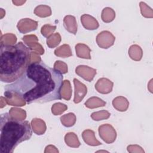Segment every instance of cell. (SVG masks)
<instances>
[{"label": "cell", "instance_id": "6da1fadb", "mask_svg": "<svg viewBox=\"0 0 153 153\" xmlns=\"http://www.w3.org/2000/svg\"><path fill=\"white\" fill-rule=\"evenodd\" d=\"M63 79L61 72L41 60L30 63L24 74L4 90L16 94L27 104L44 103L62 99Z\"/></svg>", "mask_w": 153, "mask_h": 153}, {"label": "cell", "instance_id": "7a4b0ae2", "mask_svg": "<svg viewBox=\"0 0 153 153\" xmlns=\"http://www.w3.org/2000/svg\"><path fill=\"white\" fill-rule=\"evenodd\" d=\"M31 56V49L22 42L13 45H1V81L6 83L16 81L30 64Z\"/></svg>", "mask_w": 153, "mask_h": 153}, {"label": "cell", "instance_id": "3957f363", "mask_svg": "<svg viewBox=\"0 0 153 153\" xmlns=\"http://www.w3.org/2000/svg\"><path fill=\"white\" fill-rule=\"evenodd\" d=\"M0 151L13 153L21 142L30 139L32 134L31 126L28 121L13 118L9 113L1 115Z\"/></svg>", "mask_w": 153, "mask_h": 153}, {"label": "cell", "instance_id": "277c9868", "mask_svg": "<svg viewBox=\"0 0 153 153\" xmlns=\"http://www.w3.org/2000/svg\"><path fill=\"white\" fill-rule=\"evenodd\" d=\"M98 130L99 136L106 143H112L115 140L117 132L111 125L109 124H102L99 126Z\"/></svg>", "mask_w": 153, "mask_h": 153}, {"label": "cell", "instance_id": "5b68a950", "mask_svg": "<svg viewBox=\"0 0 153 153\" xmlns=\"http://www.w3.org/2000/svg\"><path fill=\"white\" fill-rule=\"evenodd\" d=\"M96 39L99 47L107 49L114 45L115 37L109 31L103 30L97 35Z\"/></svg>", "mask_w": 153, "mask_h": 153}, {"label": "cell", "instance_id": "8992f818", "mask_svg": "<svg viewBox=\"0 0 153 153\" xmlns=\"http://www.w3.org/2000/svg\"><path fill=\"white\" fill-rule=\"evenodd\" d=\"M23 41L25 44L28 46L31 50L38 53L39 55H42L44 53V50L41 44L38 43V38L35 35H25L22 38Z\"/></svg>", "mask_w": 153, "mask_h": 153}, {"label": "cell", "instance_id": "52a82bcc", "mask_svg": "<svg viewBox=\"0 0 153 153\" xmlns=\"http://www.w3.org/2000/svg\"><path fill=\"white\" fill-rule=\"evenodd\" d=\"M17 27L22 33H26L35 30L38 27V22L30 19L25 18L19 21Z\"/></svg>", "mask_w": 153, "mask_h": 153}, {"label": "cell", "instance_id": "ba28073f", "mask_svg": "<svg viewBox=\"0 0 153 153\" xmlns=\"http://www.w3.org/2000/svg\"><path fill=\"white\" fill-rule=\"evenodd\" d=\"M75 72L85 80L90 82L96 74V70L86 65H79L76 68Z\"/></svg>", "mask_w": 153, "mask_h": 153}, {"label": "cell", "instance_id": "9c48e42d", "mask_svg": "<svg viewBox=\"0 0 153 153\" xmlns=\"http://www.w3.org/2000/svg\"><path fill=\"white\" fill-rule=\"evenodd\" d=\"M74 84L75 87V94L74 102L75 103H79L85 97L87 93V88L85 85L81 82L76 78L74 79Z\"/></svg>", "mask_w": 153, "mask_h": 153}, {"label": "cell", "instance_id": "30bf717a", "mask_svg": "<svg viewBox=\"0 0 153 153\" xmlns=\"http://www.w3.org/2000/svg\"><path fill=\"white\" fill-rule=\"evenodd\" d=\"M114 83L106 78H102L97 80L95 84L96 90L101 94H108L112 90Z\"/></svg>", "mask_w": 153, "mask_h": 153}, {"label": "cell", "instance_id": "8fae6325", "mask_svg": "<svg viewBox=\"0 0 153 153\" xmlns=\"http://www.w3.org/2000/svg\"><path fill=\"white\" fill-rule=\"evenodd\" d=\"M81 22L84 27L87 30H95L99 26L97 20L93 16L87 14H84L81 16Z\"/></svg>", "mask_w": 153, "mask_h": 153}, {"label": "cell", "instance_id": "7c38bea8", "mask_svg": "<svg viewBox=\"0 0 153 153\" xmlns=\"http://www.w3.org/2000/svg\"><path fill=\"white\" fill-rule=\"evenodd\" d=\"M4 97L6 99L7 104L11 106H25L26 102L17 95L15 93L4 91Z\"/></svg>", "mask_w": 153, "mask_h": 153}, {"label": "cell", "instance_id": "4fadbf2b", "mask_svg": "<svg viewBox=\"0 0 153 153\" xmlns=\"http://www.w3.org/2000/svg\"><path fill=\"white\" fill-rule=\"evenodd\" d=\"M63 26L69 32L75 35L77 32V23L74 16L71 15L66 16L63 19Z\"/></svg>", "mask_w": 153, "mask_h": 153}, {"label": "cell", "instance_id": "5bb4252c", "mask_svg": "<svg viewBox=\"0 0 153 153\" xmlns=\"http://www.w3.org/2000/svg\"><path fill=\"white\" fill-rule=\"evenodd\" d=\"M82 137L84 141L90 146H99L102 145V143L97 140L95 137L94 132L90 129H87L83 131Z\"/></svg>", "mask_w": 153, "mask_h": 153}, {"label": "cell", "instance_id": "9a60e30c", "mask_svg": "<svg viewBox=\"0 0 153 153\" xmlns=\"http://www.w3.org/2000/svg\"><path fill=\"white\" fill-rule=\"evenodd\" d=\"M112 105L117 111L124 112L128 109L129 102L126 97L123 96H118L112 100Z\"/></svg>", "mask_w": 153, "mask_h": 153}, {"label": "cell", "instance_id": "2e32d148", "mask_svg": "<svg viewBox=\"0 0 153 153\" xmlns=\"http://www.w3.org/2000/svg\"><path fill=\"white\" fill-rule=\"evenodd\" d=\"M75 51L76 56L82 59H91L90 48L85 44L78 43L75 45Z\"/></svg>", "mask_w": 153, "mask_h": 153}, {"label": "cell", "instance_id": "e0dca14e", "mask_svg": "<svg viewBox=\"0 0 153 153\" xmlns=\"http://www.w3.org/2000/svg\"><path fill=\"white\" fill-rule=\"evenodd\" d=\"M31 125L33 132L38 134H43L46 130V124L45 122L40 118H33L32 120Z\"/></svg>", "mask_w": 153, "mask_h": 153}, {"label": "cell", "instance_id": "ac0fdd59", "mask_svg": "<svg viewBox=\"0 0 153 153\" xmlns=\"http://www.w3.org/2000/svg\"><path fill=\"white\" fill-rule=\"evenodd\" d=\"M128 55L132 60L139 61L142 57L143 51L140 46L134 44L130 47L128 49Z\"/></svg>", "mask_w": 153, "mask_h": 153}, {"label": "cell", "instance_id": "d6986e66", "mask_svg": "<svg viewBox=\"0 0 153 153\" xmlns=\"http://www.w3.org/2000/svg\"><path fill=\"white\" fill-rule=\"evenodd\" d=\"M106 105V102L103 100L99 97H91L89 98L85 102V106L90 109H93L99 107L105 106Z\"/></svg>", "mask_w": 153, "mask_h": 153}, {"label": "cell", "instance_id": "ffe728a7", "mask_svg": "<svg viewBox=\"0 0 153 153\" xmlns=\"http://www.w3.org/2000/svg\"><path fill=\"white\" fill-rule=\"evenodd\" d=\"M65 141L68 146L72 148H78L81 145L77 136L73 132H69L66 134Z\"/></svg>", "mask_w": 153, "mask_h": 153}, {"label": "cell", "instance_id": "44dd1931", "mask_svg": "<svg viewBox=\"0 0 153 153\" xmlns=\"http://www.w3.org/2000/svg\"><path fill=\"white\" fill-rule=\"evenodd\" d=\"M54 54L58 57L66 58L71 56L72 53L70 46L68 44H63L54 50Z\"/></svg>", "mask_w": 153, "mask_h": 153}, {"label": "cell", "instance_id": "7402d4cb", "mask_svg": "<svg viewBox=\"0 0 153 153\" xmlns=\"http://www.w3.org/2000/svg\"><path fill=\"white\" fill-rule=\"evenodd\" d=\"M34 13L40 17H47L51 15V10L48 5H39L35 8Z\"/></svg>", "mask_w": 153, "mask_h": 153}, {"label": "cell", "instance_id": "603a6c76", "mask_svg": "<svg viewBox=\"0 0 153 153\" xmlns=\"http://www.w3.org/2000/svg\"><path fill=\"white\" fill-rule=\"evenodd\" d=\"M115 17L114 10L110 7H106L102 10L101 18L105 23H110L114 20Z\"/></svg>", "mask_w": 153, "mask_h": 153}, {"label": "cell", "instance_id": "cb8c5ba5", "mask_svg": "<svg viewBox=\"0 0 153 153\" xmlns=\"http://www.w3.org/2000/svg\"><path fill=\"white\" fill-rule=\"evenodd\" d=\"M60 121L62 124L67 127L73 126L76 122V116L74 113L70 112L62 115L60 117Z\"/></svg>", "mask_w": 153, "mask_h": 153}, {"label": "cell", "instance_id": "d4e9b609", "mask_svg": "<svg viewBox=\"0 0 153 153\" xmlns=\"http://www.w3.org/2000/svg\"><path fill=\"white\" fill-rule=\"evenodd\" d=\"M61 95L62 98L66 100H69L71 99L72 95V88L69 80L66 79L63 81V86L61 90Z\"/></svg>", "mask_w": 153, "mask_h": 153}, {"label": "cell", "instance_id": "484cf974", "mask_svg": "<svg viewBox=\"0 0 153 153\" xmlns=\"http://www.w3.org/2000/svg\"><path fill=\"white\" fill-rule=\"evenodd\" d=\"M17 41V37L15 35L7 33L2 35L1 36V45H13L16 44Z\"/></svg>", "mask_w": 153, "mask_h": 153}, {"label": "cell", "instance_id": "4316f807", "mask_svg": "<svg viewBox=\"0 0 153 153\" xmlns=\"http://www.w3.org/2000/svg\"><path fill=\"white\" fill-rule=\"evenodd\" d=\"M9 114L13 118L19 120H23L26 117V111L18 108H11L9 111Z\"/></svg>", "mask_w": 153, "mask_h": 153}, {"label": "cell", "instance_id": "83f0119b", "mask_svg": "<svg viewBox=\"0 0 153 153\" xmlns=\"http://www.w3.org/2000/svg\"><path fill=\"white\" fill-rule=\"evenodd\" d=\"M61 41V36L59 33H53L47 38V45L50 48L57 47Z\"/></svg>", "mask_w": 153, "mask_h": 153}, {"label": "cell", "instance_id": "f1b7e54d", "mask_svg": "<svg viewBox=\"0 0 153 153\" xmlns=\"http://www.w3.org/2000/svg\"><path fill=\"white\" fill-rule=\"evenodd\" d=\"M111 114L105 110H102L97 112H93L91 114V117L94 121H100L109 118Z\"/></svg>", "mask_w": 153, "mask_h": 153}, {"label": "cell", "instance_id": "f546056e", "mask_svg": "<svg viewBox=\"0 0 153 153\" xmlns=\"http://www.w3.org/2000/svg\"><path fill=\"white\" fill-rule=\"evenodd\" d=\"M67 109L68 107L65 104L58 102L53 104L51 107V112L53 115H59L63 113Z\"/></svg>", "mask_w": 153, "mask_h": 153}, {"label": "cell", "instance_id": "4dcf8cb0", "mask_svg": "<svg viewBox=\"0 0 153 153\" xmlns=\"http://www.w3.org/2000/svg\"><path fill=\"white\" fill-rule=\"evenodd\" d=\"M139 5L142 16L146 18H152L153 17L152 10L149 7H148L146 4L143 2H140Z\"/></svg>", "mask_w": 153, "mask_h": 153}, {"label": "cell", "instance_id": "1f68e13d", "mask_svg": "<svg viewBox=\"0 0 153 153\" xmlns=\"http://www.w3.org/2000/svg\"><path fill=\"white\" fill-rule=\"evenodd\" d=\"M56 29V26H51L49 24L44 25L41 29V33L42 35H43L44 37L48 38L50 35L53 34V33L54 32V30Z\"/></svg>", "mask_w": 153, "mask_h": 153}, {"label": "cell", "instance_id": "d6a6232c", "mask_svg": "<svg viewBox=\"0 0 153 153\" xmlns=\"http://www.w3.org/2000/svg\"><path fill=\"white\" fill-rule=\"evenodd\" d=\"M54 68L61 72L62 74H66L68 72L67 65L65 62L60 60H57L54 63Z\"/></svg>", "mask_w": 153, "mask_h": 153}, {"label": "cell", "instance_id": "836d02e7", "mask_svg": "<svg viewBox=\"0 0 153 153\" xmlns=\"http://www.w3.org/2000/svg\"><path fill=\"white\" fill-rule=\"evenodd\" d=\"M127 151L130 152H144V151L142 149V148L137 145H129L127 146Z\"/></svg>", "mask_w": 153, "mask_h": 153}, {"label": "cell", "instance_id": "e575fe53", "mask_svg": "<svg viewBox=\"0 0 153 153\" xmlns=\"http://www.w3.org/2000/svg\"><path fill=\"white\" fill-rule=\"evenodd\" d=\"M38 53L33 51L32 52V56H31V61L30 63L32 62H40L41 61V59L39 56Z\"/></svg>", "mask_w": 153, "mask_h": 153}, {"label": "cell", "instance_id": "d590c367", "mask_svg": "<svg viewBox=\"0 0 153 153\" xmlns=\"http://www.w3.org/2000/svg\"><path fill=\"white\" fill-rule=\"evenodd\" d=\"M59 152L57 149L53 145L47 146L46 148H45V149L44 151L45 153H46V152Z\"/></svg>", "mask_w": 153, "mask_h": 153}, {"label": "cell", "instance_id": "8d00e7d4", "mask_svg": "<svg viewBox=\"0 0 153 153\" xmlns=\"http://www.w3.org/2000/svg\"><path fill=\"white\" fill-rule=\"evenodd\" d=\"M7 104V102L5 97L1 96V108H4L5 106H6Z\"/></svg>", "mask_w": 153, "mask_h": 153}, {"label": "cell", "instance_id": "74e56055", "mask_svg": "<svg viewBox=\"0 0 153 153\" xmlns=\"http://www.w3.org/2000/svg\"><path fill=\"white\" fill-rule=\"evenodd\" d=\"M26 2V1H13L12 2L17 6L22 5L23 4H24Z\"/></svg>", "mask_w": 153, "mask_h": 153}, {"label": "cell", "instance_id": "f35d334b", "mask_svg": "<svg viewBox=\"0 0 153 153\" xmlns=\"http://www.w3.org/2000/svg\"><path fill=\"white\" fill-rule=\"evenodd\" d=\"M5 15V11L2 9V8H1V19H2L3 17Z\"/></svg>", "mask_w": 153, "mask_h": 153}]
</instances>
